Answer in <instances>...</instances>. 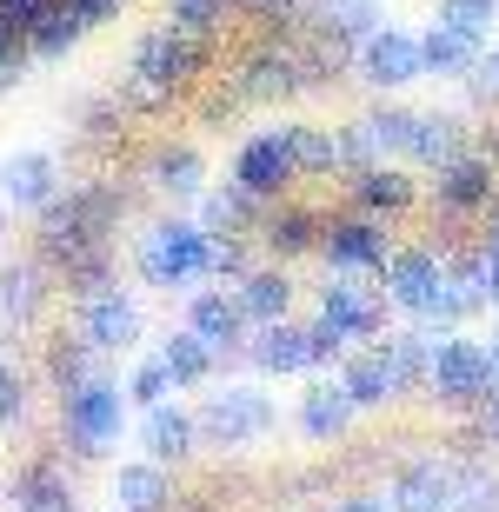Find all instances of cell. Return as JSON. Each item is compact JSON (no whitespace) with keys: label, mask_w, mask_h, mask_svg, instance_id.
Wrapping results in <instances>:
<instances>
[{"label":"cell","mask_w":499,"mask_h":512,"mask_svg":"<svg viewBox=\"0 0 499 512\" xmlns=\"http://www.w3.org/2000/svg\"><path fill=\"white\" fill-rule=\"evenodd\" d=\"M207 47H213V40H193V34H180V27L140 34L134 60H127V74H120V107H134V114L173 107L193 80L207 74Z\"/></svg>","instance_id":"6da1fadb"},{"label":"cell","mask_w":499,"mask_h":512,"mask_svg":"<svg viewBox=\"0 0 499 512\" xmlns=\"http://www.w3.org/2000/svg\"><path fill=\"white\" fill-rule=\"evenodd\" d=\"M120 426H127V386L114 373H94L87 386L60 393V433L74 459H107L120 446Z\"/></svg>","instance_id":"7a4b0ae2"},{"label":"cell","mask_w":499,"mask_h":512,"mask_svg":"<svg viewBox=\"0 0 499 512\" xmlns=\"http://www.w3.org/2000/svg\"><path fill=\"white\" fill-rule=\"evenodd\" d=\"M207 253L213 240L200 233V220H160V227L140 233L134 273L160 293H187V286H207Z\"/></svg>","instance_id":"3957f363"},{"label":"cell","mask_w":499,"mask_h":512,"mask_svg":"<svg viewBox=\"0 0 499 512\" xmlns=\"http://www.w3.org/2000/svg\"><path fill=\"white\" fill-rule=\"evenodd\" d=\"M486 380H493V360H486L480 340H466L460 326H453V333H433V346H426V386H420V393H433L446 413H473L480 393H486Z\"/></svg>","instance_id":"277c9868"},{"label":"cell","mask_w":499,"mask_h":512,"mask_svg":"<svg viewBox=\"0 0 499 512\" xmlns=\"http://www.w3.org/2000/svg\"><path fill=\"white\" fill-rule=\"evenodd\" d=\"M193 426H200V439H207V446H260V439L280 426V406H273L260 386L233 380V386H220V393L200 399Z\"/></svg>","instance_id":"5b68a950"},{"label":"cell","mask_w":499,"mask_h":512,"mask_svg":"<svg viewBox=\"0 0 499 512\" xmlns=\"http://www.w3.org/2000/svg\"><path fill=\"white\" fill-rule=\"evenodd\" d=\"M420 200L440 213V220H480L499 200V160H486L480 147H466L460 160H446V167L433 173V187H420Z\"/></svg>","instance_id":"8992f818"},{"label":"cell","mask_w":499,"mask_h":512,"mask_svg":"<svg viewBox=\"0 0 499 512\" xmlns=\"http://www.w3.org/2000/svg\"><path fill=\"white\" fill-rule=\"evenodd\" d=\"M74 306H80V313H74V333L94 346V353H134L140 333H147V313H140V300L120 280L94 286V293H80Z\"/></svg>","instance_id":"52a82bcc"},{"label":"cell","mask_w":499,"mask_h":512,"mask_svg":"<svg viewBox=\"0 0 499 512\" xmlns=\"http://www.w3.org/2000/svg\"><path fill=\"white\" fill-rule=\"evenodd\" d=\"M373 280H380L386 306H400V313L426 320V306L440 300V286H446V253L440 247H393Z\"/></svg>","instance_id":"ba28073f"},{"label":"cell","mask_w":499,"mask_h":512,"mask_svg":"<svg viewBox=\"0 0 499 512\" xmlns=\"http://www.w3.org/2000/svg\"><path fill=\"white\" fill-rule=\"evenodd\" d=\"M353 67H360L366 87H380V94H400V87H413V80H426L420 67V34H406V27H373V34L353 47Z\"/></svg>","instance_id":"9c48e42d"},{"label":"cell","mask_w":499,"mask_h":512,"mask_svg":"<svg viewBox=\"0 0 499 512\" xmlns=\"http://www.w3.org/2000/svg\"><path fill=\"white\" fill-rule=\"evenodd\" d=\"M320 320L340 326L346 346L353 340H380L386 333V293L373 286V273H333V280L320 286Z\"/></svg>","instance_id":"30bf717a"},{"label":"cell","mask_w":499,"mask_h":512,"mask_svg":"<svg viewBox=\"0 0 499 512\" xmlns=\"http://www.w3.org/2000/svg\"><path fill=\"white\" fill-rule=\"evenodd\" d=\"M386 499H393V512H453V499H460V459L453 453L406 459L400 473H393V486H386Z\"/></svg>","instance_id":"8fae6325"},{"label":"cell","mask_w":499,"mask_h":512,"mask_svg":"<svg viewBox=\"0 0 499 512\" xmlns=\"http://www.w3.org/2000/svg\"><path fill=\"white\" fill-rule=\"evenodd\" d=\"M327 253L333 273H380L386 253H393V233H386V220H373V213H346V220H327L320 227V247Z\"/></svg>","instance_id":"7c38bea8"},{"label":"cell","mask_w":499,"mask_h":512,"mask_svg":"<svg viewBox=\"0 0 499 512\" xmlns=\"http://www.w3.org/2000/svg\"><path fill=\"white\" fill-rule=\"evenodd\" d=\"M320 227H327V220H320L313 207H300V200H287V193H280V200H267V207H260L253 247L267 253V260L287 266V260H300V253L320 247Z\"/></svg>","instance_id":"4fadbf2b"},{"label":"cell","mask_w":499,"mask_h":512,"mask_svg":"<svg viewBox=\"0 0 499 512\" xmlns=\"http://www.w3.org/2000/svg\"><path fill=\"white\" fill-rule=\"evenodd\" d=\"M346 193H353V207L373 213V220H400V213L420 207V180L406 173V160H373V167H360L346 180Z\"/></svg>","instance_id":"5bb4252c"},{"label":"cell","mask_w":499,"mask_h":512,"mask_svg":"<svg viewBox=\"0 0 499 512\" xmlns=\"http://www.w3.org/2000/svg\"><path fill=\"white\" fill-rule=\"evenodd\" d=\"M233 187H247L253 200H280V193L293 187L287 133H280V127H267V133H253L247 147L233 153Z\"/></svg>","instance_id":"9a60e30c"},{"label":"cell","mask_w":499,"mask_h":512,"mask_svg":"<svg viewBox=\"0 0 499 512\" xmlns=\"http://www.w3.org/2000/svg\"><path fill=\"white\" fill-rule=\"evenodd\" d=\"M60 187H67V180H60V160H54V153L27 147V153H7V160H0V200H7V207H20V213H40Z\"/></svg>","instance_id":"2e32d148"},{"label":"cell","mask_w":499,"mask_h":512,"mask_svg":"<svg viewBox=\"0 0 499 512\" xmlns=\"http://www.w3.org/2000/svg\"><path fill=\"white\" fill-rule=\"evenodd\" d=\"M473 147V127H466V114H413V133H406V167H426L440 173L446 160H460V153Z\"/></svg>","instance_id":"e0dca14e"},{"label":"cell","mask_w":499,"mask_h":512,"mask_svg":"<svg viewBox=\"0 0 499 512\" xmlns=\"http://www.w3.org/2000/svg\"><path fill=\"white\" fill-rule=\"evenodd\" d=\"M240 353H247V360L260 366V373H280V380H287V373H313L307 326L293 320V313H287V320H273V326H253Z\"/></svg>","instance_id":"ac0fdd59"},{"label":"cell","mask_w":499,"mask_h":512,"mask_svg":"<svg viewBox=\"0 0 499 512\" xmlns=\"http://www.w3.org/2000/svg\"><path fill=\"white\" fill-rule=\"evenodd\" d=\"M193 446H200V426H193L187 406L160 399V406L140 413V453L154 459V466H180V459H193Z\"/></svg>","instance_id":"d6986e66"},{"label":"cell","mask_w":499,"mask_h":512,"mask_svg":"<svg viewBox=\"0 0 499 512\" xmlns=\"http://www.w3.org/2000/svg\"><path fill=\"white\" fill-rule=\"evenodd\" d=\"M7 506L14 512H80V499L60 459H27L14 473V486H7Z\"/></svg>","instance_id":"ffe728a7"},{"label":"cell","mask_w":499,"mask_h":512,"mask_svg":"<svg viewBox=\"0 0 499 512\" xmlns=\"http://www.w3.org/2000/svg\"><path fill=\"white\" fill-rule=\"evenodd\" d=\"M353 419H360V406L346 399L340 373H327V380H313L307 393H300V433L313 439V446H333V439L353 433Z\"/></svg>","instance_id":"44dd1931"},{"label":"cell","mask_w":499,"mask_h":512,"mask_svg":"<svg viewBox=\"0 0 499 512\" xmlns=\"http://www.w3.org/2000/svg\"><path fill=\"white\" fill-rule=\"evenodd\" d=\"M47 293H54V273L40 260H7L0 266V326H34L40 306H47Z\"/></svg>","instance_id":"7402d4cb"},{"label":"cell","mask_w":499,"mask_h":512,"mask_svg":"<svg viewBox=\"0 0 499 512\" xmlns=\"http://www.w3.org/2000/svg\"><path fill=\"white\" fill-rule=\"evenodd\" d=\"M233 306L247 313V326H273V320H287L293 313V280H287V266L280 260H260L253 273H240L233 280Z\"/></svg>","instance_id":"603a6c76"},{"label":"cell","mask_w":499,"mask_h":512,"mask_svg":"<svg viewBox=\"0 0 499 512\" xmlns=\"http://www.w3.org/2000/svg\"><path fill=\"white\" fill-rule=\"evenodd\" d=\"M187 333H200V340L220 353V360H233L240 346H247V313L233 306V293H193V306H187Z\"/></svg>","instance_id":"cb8c5ba5"},{"label":"cell","mask_w":499,"mask_h":512,"mask_svg":"<svg viewBox=\"0 0 499 512\" xmlns=\"http://www.w3.org/2000/svg\"><path fill=\"white\" fill-rule=\"evenodd\" d=\"M114 512H173V479L167 466L140 453L127 466H114Z\"/></svg>","instance_id":"d4e9b609"},{"label":"cell","mask_w":499,"mask_h":512,"mask_svg":"<svg viewBox=\"0 0 499 512\" xmlns=\"http://www.w3.org/2000/svg\"><path fill=\"white\" fill-rule=\"evenodd\" d=\"M287 160H293V180H327L340 173V127H307V120H287Z\"/></svg>","instance_id":"484cf974"},{"label":"cell","mask_w":499,"mask_h":512,"mask_svg":"<svg viewBox=\"0 0 499 512\" xmlns=\"http://www.w3.org/2000/svg\"><path fill=\"white\" fill-rule=\"evenodd\" d=\"M340 386H346V399L360 406V413H380V406H393V380H386V360H380V340L373 346H346L340 353Z\"/></svg>","instance_id":"4316f807"},{"label":"cell","mask_w":499,"mask_h":512,"mask_svg":"<svg viewBox=\"0 0 499 512\" xmlns=\"http://www.w3.org/2000/svg\"><path fill=\"white\" fill-rule=\"evenodd\" d=\"M147 187L167 200H200L207 193V160L193 147H154L147 153Z\"/></svg>","instance_id":"83f0119b"},{"label":"cell","mask_w":499,"mask_h":512,"mask_svg":"<svg viewBox=\"0 0 499 512\" xmlns=\"http://www.w3.org/2000/svg\"><path fill=\"white\" fill-rule=\"evenodd\" d=\"M480 47L486 40H473V34H453V27H426L420 34V67H426V80H466L473 74V60H480Z\"/></svg>","instance_id":"f1b7e54d"},{"label":"cell","mask_w":499,"mask_h":512,"mask_svg":"<svg viewBox=\"0 0 499 512\" xmlns=\"http://www.w3.org/2000/svg\"><path fill=\"white\" fill-rule=\"evenodd\" d=\"M100 360H107V353H94L80 333H54V340H47V386H54V399L74 393V386H87L94 373H107Z\"/></svg>","instance_id":"f546056e"},{"label":"cell","mask_w":499,"mask_h":512,"mask_svg":"<svg viewBox=\"0 0 499 512\" xmlns=\"http://www.w3.org/2000/svg\"><path fill=\"white\" fill-rule=\"evenodd\" d=\"M260 207H267V200H253L247 187H213V193H200V233H213V240H220V233H253L260 227Z\"/></svg>","instance_id":"4dcf8cb0"},{"label":"cell","mask_w":499,"mask_h":512,"mask_svg":"<svg viewBox=\"0 0 499 512\" xmlns=\"http://www.w3.org/2000/svg\"><path fill=\"white\" fill-rule=\"evenodd\" d=\"M426 346H433V333L426 326H413V333H386L380 340V360H386V380H393V399L420 393L426 386Z\"/></svg>","instance_id":"1f68e13d"},{"label":"cell","mask_w":499,"mask_h":512,"mask_svg":"<svg viewBox=\"0 0 499 512\" xmlns=\"http://www.w3.org/2000/svg\"><path fill=\"white\" fill-rule=\"evenodd\" d=\"M154 360L167 366V373H173V386L187 393V386L213 380V366H220V353H213V346L200 340V333H187V326H180V333H167V340H160V353H154Z\"/></svg>","instance_id":"d6a6232c"},{"label":"cell","mask_w":499,"mask_h":512,"mask_svg":"<svg viewBox=\"0 0 499 512\" xmlns=\"http://www.w3.org/2000/svg\"><path fill=\"white\" fill-rule=\"evenodd\" d=\"M80 40H87V27L67 14V0H54V7L27 27V54H34V60H60V54H74Z\"/></svg>","instance_id":"836d02e7"},{"label":"cell","mask_w":499,"mask_h":512,"mask_svg":"<svg viewBox=\"0 0 499 512\" xmlns=\"http://www.w3.org/2000/svg\"><path fill=\"white\" fill-rule=\"evenodd\" d=\"M227 14H233V0H167V27H180L193 40H220Z\"/></svg>","instance_id":"e575fe53"},{"label":"cell","mask_w":499,"mask_h":512,"mask_svg":"<svg viewBox=\"0 0 499 512\" xmlns=\"http://www.w3.org/2000/svg\"><path fill=\"white\" fill-rule=\"evenodd\" d=\"M460 459V499L453 512H499V473L486 466L480 453H453Z\"/></svg>","instance_id":"d590c367"},{"label":"cell","mask_w":499,"mask_h":512,"mask_svg":"<svg viewBox=\"0 0 499 512\" xmlns=\"http://www.w3.org/2000/svg\"><path fill=\"white\" fill-rule=\"evenodd\" d=\"M433 20H440V27H453V34H473V40H493V20H499V0H440V7H433Z\"/></svg>","instance_id":"8d00e7d4"},{"label":"cell","mask_w":499,"mask_h":512,"mask_svg":"<svg viewBox=\"0 0 499 512\" xmlns=\"http://www.w3.org/2000/svg\"><path fill=\"white\" fill-rule=\"evenodd\" d=\"M173 393H180V386H173V373L160 360H140L134 380H127V406H140V413H147V406H160V399H173Z\"/></svg>","instance_id":"74e56055"},{"label":"cell","mask_w":499,"mask_h":512,"mask_svg":"<svg viewBox=\"0 0 499 512\" xmlns=\"http://www.w3.org/2000/svg\"><path fill=\"white\" fill-rule=\"evenodd\" d=\"M27 419V366L0 353V433Z\"/></svg>","instance_id":"f35d334b"},{"label":"cell","mask_w":499,"mask_h":512,"mask_svg":"<svg viewBox=\"0 0 499 512\" xmlns=\"http://www.w3.org/2000/svg\"><path fill=\"white\" fill-rule=\"evenodd\" d=\"M307 346H313V373H320V366H340L346 333H340L333 320H320V313H313V320H307Z\"/></svg>","instance_id":"ab89813d"},{"label":"cell","mask_w":499,"mask_h":512,"mask_svg":"<svg viewBox=\"0 0 499 512\" xmlns=\"http://www.w3.org/2000/svg\"><path fill=\"white\" fill-rule=\"evenodd\" d=\"M233 7L260 14V27H267V34H287V20H300V0H233Z\"/></svg>","instance_id":"60d3db41"},{"label":"cell","mask_w":499,"mask_h":512,"mask_svg":"<svg viewBox=\"0 0 499 512\" xmlns=\"http://www.w3.org/2000/svg\"><path fill=\"white\" fill-rule=\"evenodd\" d=\"M473 87H480V100H499V40H486L480 47V60H473Z\"/></svg>","instance_id":"b9f144b4"},{"label":"cell","mask_w":499,"mask_h":512,"mask_svg":"<svg viewBox=\"0 0 499 512\" xmlns=\"http://www.w3.org/2000/svg\"><path fill=\"white\" fill-rule=\"evenodd\" d=\"M333 512H393V499H386V493H346Z\"/></svg>","instance_id":"7bdbcfd3"},{"label":"cell","mask_w":499,"mask_h":512,"mask_svg":"<svg viewBox=\"0 0 499 512\" xmlns=\"http://www.w3.org/2000/svg\"><path fill=\"white\" fill-rule=\"evenodd\" d=\"M480 253H486V260H499V200L486 207V240H480Z\"/></svg>","instance_id":"ee69618b"},{"label":"cell","mask_w":499,"mask_h":512,"mask_svg":"<svg viewBox=\"0 0 499 512\" xmlns=\"http://www.w3.org/2000/svg\"><path fill=\"white\" fill-rule=\"evenodd\" d=\"M486 313H499V260H486Z\"/></svg>","instance_id":"f6af8a7d"},{"label":"cell","mask_w":499,"mask_h":512,"mask_svg":"<svg viewBox=\"0 0 499 512\" xmlns=\"http://www.w3.org/2000/svg\"><path fill=\"white\" fill-rule=\"evenodd\" d=\"M486 346V360H493V373H499V313H493V340H480Z\"/></svg>","instance_id":"bcb514c9"}]
</instances>
